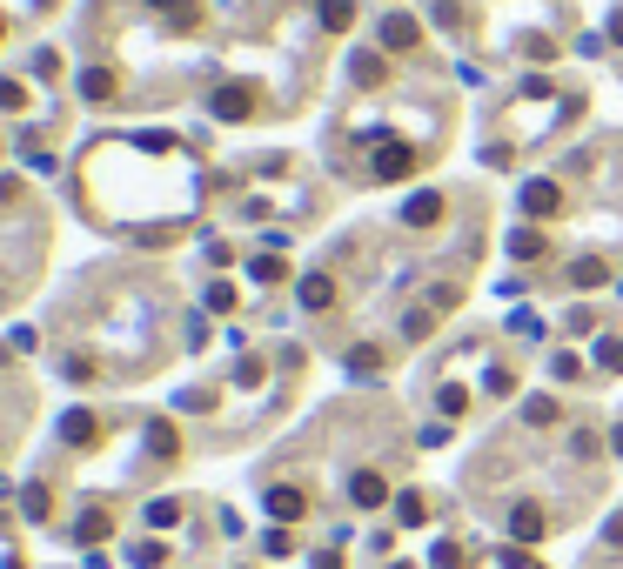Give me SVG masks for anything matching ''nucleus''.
Listing matches in <instances>:
<instances>
[{
	"label": "nucleus",
	"instance_id": "5",
	"mask_svg": "<svg viewBox=\"0 0 623 569\" xmlns=\"http://www.w3.org/2000/svg\"><path fill=\"white\" fill-rule=\"evenodd\" d=\"M215 114H222V121H242L248 114V88H222L215 94Z\"/></svg>",
	"mask_w": 623,
	"mask_h": 569
},
{
	"label": "nucleus",
	"instance_id": "7",
	"mask_svg": "<svg viewBox=\"0 0 623 569\" xmlns=\"http://www.w3.org/2000/svg\"><path fill=\"white\" fill-rule=\"evenodd\" d=\"M349 14H356V7H349V0H322V27H335V34H342V27H349Z\"/></svg>",
	"mask_w": 623,
	"mask_h": 569
},
{
	"label": "nucleus",
	"instance_id": "6",
	"mask_svg": "<svg viewBox=\"0 0 623 569\" xmlns=\"http://www.w3.org/2000/svg\"><path fill=\"white\" fill-rule=\"evenodd\" d=\"M329 275H309V282H302V308H329Z\"/></svg>",
	"mask_w": 623,
	"mask_h": 569
},
{
	"label": "nucleus",
	"instance_id": "2",
	"mask_svg": "<svg viewBox=\"0 0 623 569\" xmlns=\"http://www.w3.org/2000/svg\"><path fill=\"white\" fill-rule=\"evenodd\" d=\"M510 536H516V543H536V536H550V516H543L536 503H523V509L510 516Z\"/></svg>",
	"mask_w": 623,
	"mask_h": 569
},
{
	"label": "nucleus",
	"instance_id": "4",
	"mask_svg": "<svg viewBox=\"0 0 623 569\" xmlns=\"http://www.w3.org/2000/svg\"><path fill=\"white\" fill-rule=\"evenodd\" d=\"M557 416H563V409L550 402V395H530V402H523V422H530V429H550Z\"/></svg>",
	"mask_w": 623,
	"mask_h": 569
},
{
	"label": "nucleus",
	"instance_id": "1",
	"mask_svg": "<svg viewBox=\"0 0 623 569\" xmlns=\"http://www.w3.org/2000/svg\"><path fill=\"white\" fill-rule=\"evenodd\" d=\"M349 503L356 509H382L389 503V482H382L376 469H356V476H349Z\"/></svg>",
	"mask_w": 623,
	"mask_h": 569
},
{
	"label": "nucleus",
	"instance_id": "8",
	"mask_svg": "<svg viewBox=\"0 0 623 569\" xmlns=\"http://www.w3.org/2000/svg\"><path fill=\"white\" fill-rule=\"evenodd\" d=\"M416 41V27L409 21H382V47H409Z\"/></svg>",
	"mask_w": 623,
	"mask_h": 569
},
{
	"label": "nucleus",
	"instance_id": "11",
	"mask_svg": "<svg viewBox=\"0 0 623 569\" xmlns=\"http://www.w3.org/2000/svg\"><path fill=\"white\" fill-rule=\"evenodd\" d=\"M617 449H623V429H617Z\"/></svg>",
	"mask_w": 623,
	"mask_h": 569
},
{
	"label": "nucleus",
	"instance_id": "10",
	"mask_svg": "<svg viewBox=\"0 0 623 569\" xmlns=\"http://www.w3.org/2000/svg\"><path fill=\"white\" fill-rule=\"evenodd\" d=\"M597 369H603V375L623 369V342H597Z\"/></svg>",
	"mask_w": 623,
	"mask_h": 569
},
{
	"label": "nucleus",
	"instance_id": "9",
	"mask_svg": "<svg viewBox=\"0 0 623 569\" xmlns=\"http://www.w3.org/2000/svg\"><path fill=\"white\" fill-rule=\"evenodd\" d=\"M61 436H67V442H88V436H94V416H81V409H74V416L61 422Z\"/></svg>",
	"mask_w": 623,
	"mask_h": 569
},
{
	"label": "nucleus",
	"instance_id": "3",
	"mask_svg": "<svg viewBox=\"0 0 623 569\" xmlns=\"http://www.w3.org/2000/svg\"><path fill=\"white\" fill-rule=\"evenodd\" d=\"M302 489H289V482H275V489H268V516H282V523H295V516H302Z\"/></svg>",
	"mask_w": 623,
	"mask_h": 569
}]
</instances>
